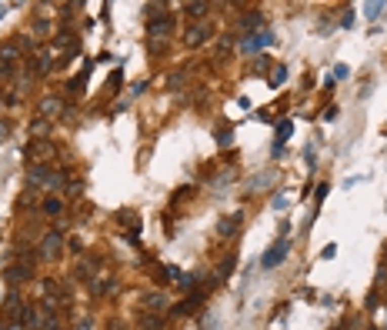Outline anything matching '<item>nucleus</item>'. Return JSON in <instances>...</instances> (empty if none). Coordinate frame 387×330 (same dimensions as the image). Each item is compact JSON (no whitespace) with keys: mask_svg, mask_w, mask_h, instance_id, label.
Listing matches in <instances>:
<instances>
[{"mask_svg":"<svg viewBox=\"0 0 387 330\" xmlns=\"http://www.w3.org/2000/svg\"><path fill=\"white\" fill-rule=\"evenodd\" d=\"M170 30H174V17L164 14V17H153V20H150V27H147V37L153 40V50L161 47V40H167V37H170Z\"/></svg>","mask_w":387,"mask_h":330,"instance_id":"1","label":"nucleus"},{"mask_svg":"<svg viewBox=\"0 0 387 330\" xmlns=\"http://www.w3.org/2000/svg\"><path fill=\"white\" fill-rule=\"evenodd\" d=\"M277 44V37L270 30H260V33H254V37H247V40H241V50L244 54H257L260 47H274Z\"/></svg>","mask_w":387,"mask_h":330,"instance_id":"2","label":"nucleus"},{"mask_svg":"<svg viewBox=\"0 0 387 330\" xmlns=\"http://www.w3.org/2000/svg\"><path fill=\"white\" fill-rule=\"evenodd\" d=\"M287 250H290V240H287V237H281V240H277L274 247H270V250L264 254V260H260V264H264L267 270H270V267H277V264H284V257H287Z\"/></svg>","mask_w":387,"mask_h":330,"instance_id":"3","label":"nucleus"},{"mask_svg":"<svg viewBox=\"0 0 387 330\" xmlns=\"http://www.w3.org/2000/svg\"><path fill=\"white\" fill-rule=\"evenodd\" d=\"M60 250H64V234H60V230H50L41 243V254L47 260H54V257H60Z\"/></svg>","mask_w":387,"mask_h":330,"instance_id":"4","label":"nucleus"},{"mask_svg":"<svg viewBox=\"0 0 387 330\" xmlns=\"http://www.w3.org/2000/svg\"><path fill=\"white\" fill-rule=\"evenodd\" d=\"M210 33H214V30H210V24H197V27H190V30H187V37H184V40L190 44V47H197V44H204V40H207Z\"/></svg>","mask_w":387,"mask_h":330,"instance_id":"5","label":"nucleus"},{"mask_svg":"<svg viewBox=\"0 0 387 330\" xmlns=\"http://www.w3.org/2000/svg\"><path fill=\"white\" fill-rule=\"evenodd\" d=\"M33 277V267H27V264H14L7 270V280L10 283H24V280H30Z\"/></svg>","mask_w":387,"mask_h":330,"instance_id":"6","label":"nucleus"},{"mask_svg":"<svg viewBox=\"0 0 387 330\" xmlns=\"http://www.w3.org/2000/svg\"><path fill=\"white\" fill-rule=\"evenodd\" d=\"M41 310H37V307H24V310H20V327H41Z\"/></svg>","mask_w":387,"mask_h":330,"instance_id":"7","label":"nucleus"},{"mask_svg":"<svg viewBox=\"0 0 387 330\" xmlns=\"http://www.w3.org/2000/svg\"><path fill=\"white\" fill-rule=\"evenodd\" d=\"M241 227V214H230L227 220H220V237H234Z\"/></svg>","mask_w":387,"mask_h":330,"instance_id":"8","label":"nucleus"},{"mask_svg":"<svg viewBox=\"0 0 387 330\" xmlns=\"http://www.w3.org/2000/svg\"><path fill=\"white\" fill-rule=\"evenodd\" d=\"M50 174H54V170H47V167H33L30 174H27V180H30V184H37V187H44V184H50Z\"/></svg>","mask_w":387,"mask_h":330,"instance_id":"9","label":"nucleus"},{"mask_svg":"<svg viewBox=\"0 0 387 330\" xmlns=\"http://www.w3.org/2000/svg\"><path fill=\"white\" fill-rule=\"evenodd\" d=\"M241 27H244V30H257V27H264V17H260L257 10H250V14L241 17Z\"/></svg>","mask_w":387,"mask_h":330,"instance_id":"10","label":"nucleus"},{"mask_svg":"<svg viewBox=\"0 0 387 330\" xmlns=\"http://www.w3.org/2000/svg\"><path fill=\"white\" fill-rule=\"evenodd\" d=\"M87 77H90V60H87V67H84V70L77 73V77H73L70 84H67V90H70V94H77V90H81L84 84H87Z\"/></svg>","mask_w":387,"mask_h":330,"instance_id":"11","label":"nucleus"},{"mask_svg":"<svg viewBox=\"0 0 387 330\" xmlns=\"http://www.w3.org/2000/svg\"><path fill=\"white\" fill-rule=\"evenodd\" d=\"M47 150H50V144H47V140H30L24 153H27V157H44Z\"/></svg>","mask_w":387,"mask_h":330,"instance_id":"12","label":"nucleus"},{"mask_svg":"<svg viewBox=\"0 0 387 330\" xmlns=\"http://www.w3.org/2000/svg\"><path fill=\"white\" fill-rule=\"evenodd\" d=\"M140 304H147L150 310H161L167 300H164V294H144V297H140Z\"/></svg>","mask_w":387,"mask_h":330,"instance_id":"13","label":"nucleus"},{"mask_svg":"<svg viewBox=\"0 0 387 330\" xmlns=\"http://www.w3.org/2000/svg\"><path fill=\"white\" fill-rule=\"evenodd\" d=\"M207 10H210L207 4H187V7H184V14H187V17H194V20H201V17L207 14Z\"/></svg>","mask_w":387,"mask_h":330,"instance_id":"14","label":"nucleus"},{"mask_svg":"<svg viewBox=\"0 0 387 330\" xmlns=\"http://www.w3.org/2000/svg\"><path fill=\"white\" fill-rule=\"evenodd\" d=\"M290 134H294V123H290V120H277V144H284Z\"/></svg>","mask_w":387,"mask_h":330,"instance_id":"15","label":"nucleus"},{"mask_svg":"<svg viewBox=\"0 0 387 330\" xmlns=\"http://www.w3.org/2000/svg\"><path fill=\"white\" fill-rule=\"evenodd\" d=\"M4 314H7V317H20V300H17V294H10V297H7Z\"/></svg>","mask_w":387,"mask_h":330,"instance_id":"16","label":"nucleus"},{"mask_svg":"<svg viewBox=\"0 0 387 330\" xmlns=\"http://www.w3.org/2000/svg\"><path fill=\"white\" fill-rule=\"evenodd\" d=\"M267 80H270V87H281V84L287 80V67H277V70L270 73V77H267Z\"/></svg>","mask_w":387,"mask_h":330,"instance_id":"17","label":"nucleus"},{"mask_svg":"<svg viewBox=\"0 0 387 330\" xmlns=\"http://www.w3.org/2000/svg\"><path fill=\"white\" fill-rule=\"evenodd\" d=\"M214 137H217V144H220V147H227L230 140H234V130H230V127H224V130H220V127H217V134H214Z\"/></svg>","mask_w":387,"mask_h":330,"instance_id":"18","label":"nucleus"},{"mask_svg":"<svg viewBox=\"0 0 387 330\" xmlns=\"http://www.w3.org/2000/svg\"><path fill=\"white\" fill-rule=\"evenodd\" d=\"M44 210H47L50 217H57V214H60V210H64V203L57 200V197H50V200H47V203H44Z\"/></svg>","mask_w":387,"mask_h":330,"instance_id":"19","label":"nucleus"},{"mask_svg":"<svg viewBox=\"0 0 387 330\" xmlns=\"http://www.w3.org/2000/svg\"><path fill=\"white\" fill-rule=\"evenodd\" d=\"M41 110L44 113H57V110H60V100H57V97H47V100L41 104Z\"/></svg>","mask_w":387,"mask_h":330,"instance_id":"20","label":"nucleus"},{"mask_svg":"<svg viewBox=\"0 0 387 330\" xmlns=\"http://www.w3.org/2000/svg\"><path fill=\"white\" fill-rule=\"evenodd\" d=\"M140 327H144V330H157V327H161V320H157V317H140Z\"/></svg>","mask_w":387,"mask_h":330,"instance_id":"21","label":"nucleus"},{"mask_svg":"<svg viewBox=\"0 0 387 330\" xmlns=\"http://www.w3.org/2000/svg\"><path fill=\"white\" fill-rule=\"evenodd\" d=\"M180 84H184V70H177V73L167 77V87H180Z\"/></svg>","mask_w":387,"mask_h":330,"instance_id":"22","label":"nucleus"},{"mask_svg":"<svg viewBox=\"0 0 387 330\" xmlns=\"http://www.w3.org/2000/svg\"><path fill=\"white\" fill-rule=\"evenodd\" d=\"M47 130H50V120H47V117H41V120L33 123V134H47Z\"/></svg>","mask_w":387,"mask_h":330,"instance_id":"23","label":"nucleus"},{"mask_svg":"<svg viewBox=\"0 0 387 330\" xmlns=\"http://www.w3.org/2000/svg\"><path fill=\"white\" fill-rule=\"evenodd\" d=\"M230 270H234V257H227V260H224V267H220V270H217V277H227V274H230Z\"/></svg>","mask_w":387,"mask_h":330,"instance_id":"24","label":"nucleus"},{"mask_svg":"<svg viewBox=\"0 0 387 330\" xmlns=\"http://www.w3.org/2000/svg\"><path fill=\"white\" fill-rule=\"evenodd\" d=\"M380 10H384V4H367V17H371V20L380 14Z\"/></svg>","mask_w":387,"mask_h":330,"instance_id":"25","label":"nucleus"},{"mask_svg":"<svg viewBox=\"0 0 387 330\" xmlns=\"http://www.w3.org/2000/svg\"><path fill=\"white\" fill-rule=\"evenodd\" d=\"M144 90H147V84H144V80H137V84H134V87H130V97H137V94H144Z\"/></svg>","mask_w":387,"mask_h":330,"instance_id":"26","label":"nucleus"},{"mask_svg":"<svg viewBox=\"0 0 387 330\" xmlns=\"http://www.w3.org/2000/svg\"><path fill=\"white\" fill-rule=\"evenodd\" d=\"M227 50H230V37H224V40L217 44V54H227Z\"/></svg>","mask_w":387,"mask_h":330,"instance_id":"27","label":"nucleus"},{"mask_svg":"<svg viewBox=\"0 0 387 330\" xmlns=\"http://www.w3.org/2000/svg\"><path fill=\"white\" fill-rule=\"evenodd\" d=\"M347 73H351V70H347V67H344V64H337V70H334V77H337V80H344Z\"/></svg>","mask_w":387,"mask_h":330,"instance_id":"28","label":"nucleus"},{"mask_svg":"<svg viewBox=\"0 0 387 330\" xmlns=\"http://www.w3.org/2000/svg\"><path fill=\"white\" fill-rule=\"evenodd\" d=\"M270 157H284V144H274V147H270Z\"/></svg>","mask_w":387,"mask_h":330,"instance_id":"29","label":"nucleus"},{"mask_svg":"<svg viewBox=\"0 0 387 330\" xmlns=\"http://www.w3.org/2000/svg\"><path fill=\"white\" fill-rule=\"evenodd\" d=\"M7 134H10V123H4V120H0V140L7 137Z\"/></svg>","mask_w":387,"mask_h":330,"instance_id":"30","label":"nucleus"},{"mask_svg":"<svg viewBox=\"0 0 387 330\" xmlns=\"http://www.w3.org/2000/svg\"><path fill=\"white\" fill-rule=\"evenodd\" d=\"M73 330H90V320H81V323H77Z\"/></svg>","mask_w":387,"mask_h":330,"instance_id":"31","label":"nucleus"},{"mask_svg":"<svg viewBox=\"0 0 387 330\" xmlns=\"http://www.w3.org/2000/svg\"><path fill=\"white\" fill-rule=\"evenodd\" d=\"M47 330H60V327H47Z\"/></svg>","mask_w":387,"mask_h":330,"instance_id":"32","label":"nucleus"}]
</instances>
